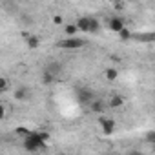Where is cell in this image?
Wrapping results in <instances>:
<instances>
[{
    "instance_id": "8",
    "label": "cell",
    "mask_w": 155,
    "mask_h": 155,
    "mask_svg": "<svg viewBox=\"0 0 155 155\" xmlns=\"http://www.w3.org/2000/svg\"><path fill=\"white\" fill-rule=\"evenodd\" d=\"M90 104H91V111H93V113H102V111H104V102H102L101 99L95 97Z\"/></svg>"
},
{
    "instance_id": "13",
    "label": "cell",
    "mask_w": 155,
    "mask_h": 155,
    "mask_svg": "<svg viewBox=\"0 0 155 155\" xmlns=\"http://www.w3.org/2000/svg\"><path fill=\"white\" fill-rule=\"evenodd\" d=\"M104 75H106V79H108V81H110V82H113V81H115V79H117V77H119V71H117V69H115V68H108V69H106V73H104Z\"/></svg>"
},
{
    "instance_id": "10",
    "label": "cell",
    "mask_w": 155,
    "mask_h": 155,
    "mask_svg": "<svg viewBox=\"0 0 155 155\" xmlns=\"http://www.w3.org/2000/svg\"><path fill=\"white\" fill-rule=\"evenodd\" d=\"M53 82H55V75H53L51 71H48V69H46V71H44V75H42V84H44V86H51Z\"/></svg>"
},
{
    "instance_id": "20",
    "label": "cell",
    "mask_w": 155,
    "mask_h": 155,
    "mask_svg": "<svg viewBox=\"0 0 155 155\" xmlns=\"http://www.w3.org/2000/svg\"><path fill=\"white\" fill-rule=\"evenodd\" d=\"M6 119V108H4V104H0V120H4Z\"/></svg>"
},
{
    "instance_id": "1",
    "label": "cell",
    "mask_w": 155,
    "mask_h": 155,
    "mask_svg": "<svg viewBox=\"0 0 155 155\" xmlns=\"http://www.w3.org/2000/svg\"><path fill=\"white\" fill-rule=\"evenodd\" d=\"M44 146H46V140H42V137H40L38 131H29L24 137V148L28 151H38Z\"/></svg>"
},
{
    "instance_id": "22",
    "label": "cell",
    "mask_w": 155,
    "mask_h": 155,
    "mask_svg": "<svg viewBox=\"0 0 155 155\" xmlns=\"http://www.w3.org/2000/svg\"><path fill=\"white\" fill-rule=\"evenodd\" d=\"M110 2H115V0H110Z\"/></svg>"
},
{
    "instance_id": "21",
    "label": "cell",
    "mask_w": 155,
    "mask_h": 155,
    "mask_svg": "<svg viewBox=\"0 0 155 155\" xmlns=\"http://www.w3.org/2000/svg\"><path fill=\"white\" fill-rule=\"evenodd\" d=\"M53 24H62V17L55 15V17H53Z\"/></svg>"
},
{
    "instance_id": "5",
    "label": "cell",
    "mask_w": 155,
    "mask_h": 155,
    "mask_svg": "<svg viewBox=\"0 0 155 155\" xmlns=\"http://www.w3.org/2000/svg\"><path fill=\"white\" fill-rule=\"evenodd\" d=\"M101 126H102L104 135H111L115 131V120L113 119H101Z\"/></svg>"
},
{
    "instance_id": "6",
    "label": "cell",
    "mask_w": 155,
    "mask_h": 155,
    "mask_svg": "<svg viewBox=\"0 0 155 155\" xmlns=\"http://www.w3.org/2000/svg\"><path fill=\"white\" fill-rule=\"evenodd\" d=\"M13 97H15L17 101H28V99H29V88H26V86L17 88L15 93H13Z\"/></svg>"
},
{
    "instance_id": "15",
    "label": "cell",
    "mask_w": 155,
    "mask_h": 155,
    "mask_svg": "<svg viewBox=\"0 0 155 155\" xmlns=\"http://www.w3.org/2000/svg\"><path fill=\"white\" fill-rule=\"evenodd\" d=\"M9 79H6V77H0V93H4V91H8L9 90Z\"/></svg>"
},
{
    "instance_id": "11",
    "label": "cell",
    "mask_w": 155,
    "mask_h": 155,
    "mask_svg": "<svg viewBox=\"0 0 155 155\" xmlns=\"http://www.w3.org/2000/svg\"><path fill=\"white\" fill-rule=\"evenodd\" d=\"M124 104V97L122 95H113L110 99V108H120Z\"/></svg>"
},
{
    "instance_id": "12",
    "label": "cell",
    "mask_w": 155,
    "mask_h": 155,
    "mask_svg": "<svg viewBox=\"0 0 155 155\" xmlns=\"http://www.w3.org/2000/svg\"><path fill=\"white\" fill-rule=\"evenodd\" d=\"M77 31H79V29H77L75 24H66V26H64V33H66V37H75Z\"/></svg>"
},
{
    "instance_id": "19",
    "label": "cell",
    "mask_w": 155,
    "mask_h": 155,
    "mask_svg": "<svg viewBox=\"0 0 155 155\" xmlns=\"http://www.w3.org/2000/svg\"><path fill=\"white\" fill-rule=\"evenodd\" d=\"M146 142H150V144L155 142V131H148L146 133Z\"/></svg>"
},
{
    "instance_id": "14",
    "label": "cell",
    "mask_w": 155,
    "mask_h": 155,
    "mask_svg": "<svg viewBox=\"0 0 155 155\" xmlns=\"http://www.w3.org/2000/svg\"><path fill=\"white\" fill-rule=\"evenodd\" d=\"M117 33H119V38H120L122 42H126V40H130V38H131V33H130V29H128L126 26H124L120 31H117Z\"/></svg>"
},
{
    "instance_id": "18",
    "label": "cell",
    "mask_w": 155,
    "mask_h": 155,
    "mask_svg": "<svg viewBox=\"0 0 155 155\" xmlns=\"http://www.w3.org/2000/svg\"><path fill=\"white\" fill-rule=\"evenodd\" d=\"M48 71H51L53 75H57V73L60 71V66H58L57 62H55V64H49V66H48Z\"/></svg>"
},
{
    "instance_id": "2",
    "label": "cell",
    "mask_w": 155,
    "mask_h": 155,
    "mask_svg": "<svg viewBox=\"0 0 155 155\" xmlns=\"http://www.w3.org/2000/svg\"><path fill=\"white\" fill-rule=\"evenodd\" d=\"M60 49H81L86 46V40L84 38H75V37H68V38H62L58 40L57 44Z\"/></svg>"
},
{
    "instance_id": "7",
    "label": "cell",
    "mask_w": 155,
    "mask_h": 155,
    "mask_svg": "<svg viewBox=\"0 0 155 155\" xmlns=\"http://www.w3.org/2000/svg\"><path fill=\"white\" fill-rule=\"evenodd\" d=\"M75 26H77V29H79V31L88 33V29H90V18L88 17H81L79 20L75 22Z\"/></svg>"
},
{
    "instance_id": "3",
    "label": "cell",
    "mask_w": 155,
    "mask_h": 155,
    "mask_svg": "<svg viewBox=\"0 0 155 155\" xmlns=\"http://www.w3.org/2000/svg\"><path fill=\"white\" fill-rule=\"evenodd\" d=\"M95 97H97V95H95V91H93L91 88H82V90H79V101H81L82 104H90Z\"/></svg>"
},
{
    "instance_id": "17",
    "label": "cell",
    "mask_w": 155,
    "mask_h": 155,
    "mask_svg": "<svg viewBox=\"0 0 155 155\" xmlns=\"http://www.w3.org/2000/svg\"><path fill=\"white\" fill-rule=\"evenodd\" d=\"M15 133H17V135H20V137H26V135L29 133V130H28L26 126H18V128L15 130Z\"/></svg>"
},
{
    "instance_id": "4",
    "label": "cell",
    "mask_w": 155,
    "mask_h": 155,
    "mask_svg": "<svg viewBox=\"0 0 155 155\" xmlns=\"http://www.w3.org/2000/svg\"><path fill=\"white\" fill-rule=\"evenodd\" d=\"M126 26V22H124V18H120V17H113V18H110V22H108V28L111 29V31H120L122 28Z\"/></svg>"
},
{
    "instance_id": "16",
    "label": "cell",
    "mask_w": 155,
    "mask_h": 155,
    "mask_svg": "<svg viewBox=\"0 0 155 155\" xmlns=\"http://www.w3.org/2000/svg\"><path fill=\"white\" fill-rule=\"evenodd\" d=\"M99 20H95V18H90V29H88V33H97L99 31Z\"/></svg>"
},
{
    "instance_id": "9",
    "label": "cell",
    "mask_w": 155,
    "mask_h": 155,
    "mask_svg": "<svg viewBox=\"0 0 155 155\" xmlns=\"http://www.w3.org/2000/svg\"><path fill=\"white\" fill-rule=\"evenodd\" d=\"M26 44H28L29 49H37V48L40 46V38H38L37 35H29V37L26 38Z\"/></svg>"
}]
</instances>
